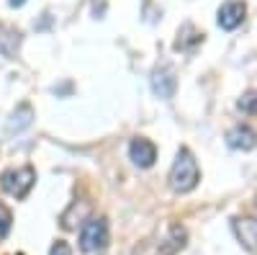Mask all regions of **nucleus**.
<instances>
[{"mask_svg": "<svg viewBox=\"0 0 257 255\" xmlns=\"http://www.w3.org/2000/svg\"><path fill=\"white\" fill-rule=\"evenodd\" d=\"M239 111H244V114H254L257 111V91H247L242 98H239Z\"/></svg>", "mask_w": 257, "mask_h": 255, "instance_id": "obj_11", "label": "nucleus"}, {"mask_svg": "<svg viewBox=\"0 0 257 255\" xmlns=\"http://www.w3.org/2000/svg\"><path fill=\"white\" fill-rule=\"evenodd\" d=\"M254 204H257V201H254Z\"/></svg>", "mask_w": 257, "mask_h": 255, "instance_id": "obj_15", "label": "nucleus"}, {"mask_svg": "<svg viewBox=\"0 0 257 255\" xmlns=\"http://www.w3.org/2000/svg\"><path fill=\"white\" fill-rule=\"evenodd\" d=\"M108 247V222L105 217H90L80 229V250L82 252H103Z\"/></svg>", "mask_w": 257, "mask_h": 255, "instance_id": "obj_3", "label": "nucleus"}, {"mask_svg": "<svg viewBox=\"0 0 257 255\" xmlns=\"http://www.w3.org/2000/svg\"><path fill=\"white\" fill-rule=\"evenodd\" d=\"M31 119H34V111H31V106H29V103H21L18 109L13 111L11 121H8V132L13 134V132H21V129H26V126L31 124Z\"/></svg>", "mask_w": 257, "mask_h": 255, "instance_id": "obj_10", "label": "nucleus"}, {"mask_svg": "<svg viewBox=\"0 0 257 255\" xmlns=\"http://www.w3.org/2000/svg\"><path fill=\"white\" fill-rule=\"evenodd\" d=\"M231 229L237 240L242 242V247L252 255H257V219L249 217H234L231 219Z\"/></svg>", "mask_w": 257, "mask_h": 255, "instance_id": "obj_5", "label": "nucleus"}, {"mask_svg": "<svg viewBox=\"0 0 257 255\" xmlns=\"http://www.w3.org/2000/svg\"><path fill=\"white\" fill-rule=\"evenodd\" d=\"M11 224H13V214L0 204V237H6L8 232H11Z\"/></svg>", "mask_w": 257, "mask_h": 255, "instance_id": "obj_12", "label": "nucleus"}, {"mask_svg": "<svg viewBox=\"0 0 257 255\" xmlns=\"http://www.w3.org/2000/svg\"><path fill=\"white\" fill-rule=\"evenodd\" d=\"M198 178H201L198 162L190 155V150L183 147L173 162V170H170V188L178 191V194H188V191H193L198 186Z\"/></svg>", "mask_w": 257, "mask_h": 255, "instance_id": "obj_2", "label": "nucleus"}, {"mask_svg": "<svg viewBox=\"0 0 257 255\" xmlns=\"http://www.w3.org/2000/svg\"><path fill=\"white\" fill-rule=\"evenodd\" d=\"M185 229L175 222L157 227L149 237H144L132 255H178L185 247Z\"/></svg>", "mask_w": 257, "mask_h": 255, "instance_id": "obj_1", "label": "nucleus"}, {"mask_svg": "<svg viewBox=\"0 0 257 255\" xmlns=\"http://www.w3.org/2000/svg\"><path fill=\"white\" fill-rule=\"evenodd\" d=\"M226 142H229V147H231V150H252V147L257 144V134L249 129V126H244V124H237L234 129H229V134H226Z\"/></svg>", "mask_w": 257, "mask_h": 255, "instance_id": "obj_9", "label": "nucleus"}, {"mask_svg": "<svg viewBox=\"0 0 257 255\" xmlns=\"http://www.w3.org/2000/svg\"><path fill=\"white\" fill-rule=\"evenodd\" d=\"M8 3H11V6H24L26 0H8Z\"/></svg>", "mask_w": 257, "mask_h": 255, "instance_id": "obj_14", "label": "nucleus"}, {"mask_svg": "<svg viewBox=\"0 0 257 255\" xmlns=\"http://www.w3.org/2000/svg\"><path fill=\"white\" fill-rule=\"evenodd\" d=\"M49 255H70V247L64 245V242H57V245H52Z\"/></svg>", "mask_w": 257, "mask_h": 255, "instance_id": "obj_13", "label": "nucleus"}, {"mask_svg": "<svg viewBox=\"0 0 257 255\" xmlns=\"http://www.w3.org/2000/svg\"><path fill=\"white\" fill-rule=\"evenodd\" d=\"M34 181H36V173L31 165H24V167H11L0 176V186L8 196L13 199H26L29 191L34 188Z\"/></svg>", "mask_w": 257, "mask_h": 255, "instance_id": "obj_4", "label": "nucleus"}, {"mask_svg": "<svg viewBox=\"0 0 257 255\" xmlns=\"http://www.w3.org/2000/svg\"><path fill=\"white\" fill-rule=\"evenodd\" d=\"M128 155H132L134 165L152 167L155 160H157V147L149 139H144V137H137V139H132V144H128Z\"/></svg>", "mask_w": 257, "mask_h": 255, "instance_id": "obj_6", "label": "nucleus"}, {"mask_svg": "<svg viewBox=\"0 0 257 255\" xmlns=\"http://www.w3.org/2000/svg\"><path fill=\"white\" fill-rule=\"evenodd\" d=\"M244 13H247V6L239 3V0H229V3H224L219 8V26L231 31V29H237L242 21H244Z\"/></svg>", "mask_w": 257, "mask_h": 255, "instance_id": "obj_8", "label": "nucleus"}, {"mask_svg": "<svg viewBox=\"0 0 257 255\" xmlns=\"http://www.w3.org/2000/svg\"><path fill=\"white\" fill-rule=\"evenodd\" d=\"M178 88V77L173 72V67H157L152 72V91L160 98H173Z\"/></svg>", "mask_w": 257, "mask_h": 255, "instance_id": "obj_7", "label": "nucleus"}]
</instances>
